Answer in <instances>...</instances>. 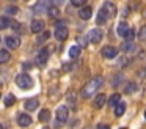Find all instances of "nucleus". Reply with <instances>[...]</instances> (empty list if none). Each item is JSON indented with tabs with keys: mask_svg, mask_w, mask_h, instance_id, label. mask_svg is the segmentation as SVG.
Listing matches in <instances>:
<instances>
[{
	"mask_svg": "<svg viewBox=\"0 0 146 129\" xmlns=\"http://www.w3.org/2000/svg\"><path fill=\"white\" fill-rule=\"evenodd\" d=\"M102 85H104V77H102V76H96V77H93L88 84H85V87L82 88L80 94H82L83 98H91V94H94Z\"/></svg>",
	"mask_w": 146,
	"mask_h": 129,
	"instance_id": "nucleus-1",
	"label": "nucleus"
},
{
	"mask_svg": "<svg viewBox=\"0 0 146 129\" xmlns=\"http://www.w3.org/2000/svg\"><path fill=\"white\" fill-rule=\"evenodd\" d=\"M14 82H16V85L19 88H22V90H30V88L33 87V79L30 77L27 72H22V74L16 76Z\"/></svg>",
	"mask_w": 146,
	"mask_h": 129,
	"instance_id": "nucleus-2",
	"label": "nucleus"
},
{
	"mask_svg": "<svg viewBox=\"0 0 146 129\" xmlns=\"http://www.w3.org/2000/svg\"><path fill=\"white\" fill-rule=\"evenodd\" d=\"M55 118H57V123H55V128H60V124H64L69 118V109L68 106H60L55 112Z\"/></svg>",
	"mask_w": 146,
	"mask_h": 129,
	"instance_id": "nucleus-3",
	"label": "nucleus"
},
{
	"mask_svg": "<svg viewBox=\"0 0 146 129\" xmlns=\"http://www.w3.org/2000/svg\"><path fill=\"white\" fill-rule=\"evenodd\" d=\"M49 55H50L49 49H47V47H42V49L36 53V58H35L36 65H38V66H44L46 63H47V60H49Z\"/></svg>",
	"mask_w": 146,
	"mask_h": 129,
	"instance_id": "nucleus-4",
	"label": "nucleus"
},
{
	"mask_svg": "<svg viewBox=\"0 0 146 129\" xmlns=\"http://www.w3.org/2000/svg\"><path fill=\"white\" fill-rule=\"evenodd\" d=\"M102 38H104V31H102L101 28H93V30H90V33H88V41L90 43L98 44Z\"/></svg>",
	"mask_w": 146,
	"mask_h": 129,
	"instance_id": "nucleus-5",
	"label": "nucleus"
},
{
	"mask_svg": "<svg viewBox=\"0 0 146 129\" xmlns=\"http://www.w3.org/2000/svg\"><path fill=\"white\" fill-rule=\"evenodd\" d=\"M44 27H46L44 21H41V19H33L32 25H30V30H32L33 33H41V31H46Z\"/></svg>",
	"mask_w": 146,
	"mask_h": 129,
	"instance_id": "nucleus-6",
	"label": "nucleus"
},
{
	"mask_svg": "<svg viewBox=\"0 0 146 129\" xmlns=\"http://www.w3.org/2000/svg\"><path fill=\"white\" fill-rule=\"evenodd\" d=\"M17 124H19L21 128L30 126L32 124V116H30L29 113H19V115H17Z\"/></svg>",
	"mask_w": 146,
	"mask_h": 129,
	"instance_id": "nucleus-7",
	"label": "nucleus"
},
{
	"mask_svg": "<svg viewBox=\"0 0 146 129\" xmlns=\"http://www.w3.org/2000/svg\"><path fill=\"white\" fill-rule=\"evenodd\" d=\"M102 9L107 13L108 19L113 17V16H116V5H115L113 2H105L104 5H102Z\"/></svg>",
	"mask_w": 146,
	"mask_h": 129,
	"instance_id": "nucleus-8",
	"label": "nucleus"
},
{
	"mask_svg": "<svg viewBox=\"0 0 146 129\" xmlns=\"http://www.w3.org/2000/svg\"><path fill=\"white\" fill-rule=\"evenodd\" d=\"M5 44L8 49H17L21 46V38L17 36H7L5 38Z\"/></svg>",
	"mask_w": 146,
	"mask_h": 129,
	"instance_id": "nucleus-9",
	"label": "nucleus"
},
{
	"mask_svg": "<svg viewBox=\"0 0 146 129\" xmlns=\"http://www.w3.org/2000/svg\"><path fill=\"white\" fill-rule=\"evenodd\" d=\"M116 55H118V50H116V47H113V46H105L104 49H102V57H104V58H115Z\"/></svg>",
	"mask_w": 146,
	"mask_h": 129,
	"instance_id": "nucleus-10",
	"label": "nucleus"
},
{
	"mask_svg": "<svg viewBox=\"0 0 146 129\" xmlns=\"http://www.w3.org/2000/svg\"><path fill=\"white\" fill-rule=\"evenodd\" d=\"M68 35H69L68 27H58V28H55V38H57L58 41L68 39Z\"/></svg>",
	"mask_w": 146,
	"mask_h": 129,
	"instance_id": "nucleus-11",
	"label": "nucleus"
},
{
	"mask_svg": "<svg viewBox=\"0 0 146 129\" xmlns=\"http://www.w3.org/2000/svg\"><path fill=\"white\" fill-rule=\"evenodd\" d=\"M24 107H25V110H29V112H33V110H36L39 107V101L36 99V98H30V99L25 101Z\"/></svg>",
	"mask_w": 146,
	"mask_h": 129,
	"instance_id": "nucleus-12",
	"label": "nucleus"
},
{
	"mask_svg": "<svg viewBox=\"0 0 146 129\" xmlns=\"http://www.w3.org/2000/svg\"><path fill=\"white\" fill-rule=\"evenodd\" d=\"M50 6H52V5H50L49 2H38V3L35 5V8H33V11H35L36 14H39V13H47Z\"/></svg>",
	"mask_w": 146,
	"mask_h": 129,
	"instance_id": "nucleus-13",
	"label": "nucleus"
},
{
	"mask_svg": "<svg viewBox=\"0 0 146 129\" xmlns=\"http://www.w3.org/2000/svg\"><path fill=\"white\" fill-rule=\"evenodd\" d=\"M91 14H93L91 6H83V8L79 9V17L83 19V21H88V19H91Z\"/></svg>",
	"mask_w": 146,
	"mask_h": 129,
	"instance_id": "nucleus-14",
	"label": "nucleus"
},
{
	"mask_svg": "<svg viewBox=\"0 0 146 129\" xmlns=\"http://www.w3.org/2000/svg\"><path fill=\"white\" fill-rule=\"evenodd\" d=\"M105 102H108V101H107V96H105L104 93L98 94V96L94 98V101H93V104H94V107H96V109H102Z\"/></svg>",
	"mask_w": 146,
	"mask_h": 129,
	"instance_id": "nucleus-15",
	"label": "nucleus"
},
{
	"mask_svg": "<svg viewBox=\"0 0 146 129\" xmlns=\"http://www.w3.org/2000/svg\"><path fill=\"white\" fill-rule=\"evenodd\" d=\"M124 112H126V102H123V101H121V102L115 107V112L113 113H115V116H118V118H119V116L124 115Z\"/></svg>",
	"mask_w": 146,
	"mask_h": 129,
	"instance_id": "nucleus-16",
	"label": "nucleus"
},
{
	"mask_svg": "<svg viewBox=\"0 0 146 129\" xmlns=\"http://www.w3.org/2000/svg\"><path fill=\"white\" fill-rule=\"evenodd\" d=\"M14 102H16V96H14V94H11V93H8L7 96L3 98V106H5V107L14 106Z\"/></svg>",
	"mask_w": 146,
	"mask_h": 129,
	"instance_id": "nucleus-17",
	"label": "nucleus"
},
{
	"mask_svg": "<svg viewBox=\"0 0 146 129\" xmlns=\"http://www.w3.org/2000/svg\"><path fill=\"white\" fill-rule=\"evenodd\" d=\"M10 58H11V55H10V52H8L7 49H2V50H0V65H5V63H8V61H10Z\"/></svg>",
	"mask_w": 146,
	"mask_h": 129,
	"instance_id": "nucleus-18",
	"label": "nucleus"
},
{
	"mask_svg": "<svg viewBox=\"0 0 146 129\" xmlns=\"http://www.w3.org/2000/svg\"><path fill=\"white\" fill-rule=\"evenodd\" d=\"M121 50H124V52H135L137 46L133 43H127V41H124V43L121 44Z\"/></svg>",
	"mask_w": 146,
	"mask_h": 129,
	"instance_id": "nucleus-19",
	"label": "nucleus"
},
{
	"mask_svg": "<svg viewBox=\"0 0 146 129\" xmlns=\"http://www.w3.org/2000/svg\"><path fill=\"white\" fill-rule=\"evenodd\" d=\"M96 21H98V24H99V25L105 24V22L108 21V16H107V13H105L102 8L99 9V13H98V19H96Z\"/></svg>",
	"mask_w": 146,
	"mask_h": 129,
	"instance_id": "nucleus-20",
	"label": "nucleus"
},
{
	"mask_svg": "<svg viewBox=\"0 0 146 129\" xmlns=\"http://www.w3.org/2000/svg\"><path fill=\"white\" fill-rule=\"evenodd\" d=\"M38 118H39V121H41V123H47L49 120H50V112H49L47 109H42L41 112H39Z\"/></svg>",
	"mask_w": 146,
	"mask_h": 129,
	"instance_id": "nucleus-21",
	"label": "nucleus"
},
{
	"mask_svg": "<svg viewBox=\"0 0 146 129\" xmlns=\"http://www.w3.org/2000/svg\"><path fill=\"white\" fill-rule=\"evenodd\" d=\"M119 102H121V94H119V93L111 94V96H110V99H108V104H110L111 107H116Z\"/></svg>",
	"mask_w": 146,
	"mask_h": 129,
	"instance_id": "nucleus-22",
	"label": "nucleus"
},
{
	"mask_svg": "<svg viewBox=\"0 0 146 129\" xmlns=\"http://www.w3.org/2000/svg\"><path fill=\"white\" fill-rule=\"evenodd\" d=\"M80 52H82V47L72 46V47L69 49V57H71V58H79V57H80Z\"/></svg>",
	"mask_w": 146,
	"mask_h": 129,
	"instance_id": "nucleus-23",
	"label": "nucleus"
},
{
	"mask_svg": "<svg viewBox=\"0 0 146 129\" xmlns=\"http://www.w3.org/2000/svg\"><path fill=\"white\" fill-rule=\"evenodd\" d=\"M127 30H129V24H126V22H121V24L118 25V28H116L118 35H119V36H123V38H124V35H126Z\"/></svg>",
	"mask_w": 146,
	"mask_h": 129,
	"instance_id": "nucleus-24",
	"label": "nucleus"
},
{
	"mask_svg": "<svg viewBox=\"0 0 146 129\" xmlns=\"http://www.w3.org/2000/svg\"><path fill=\"white\" fill-rule=\"evenodd\" d=\"M137 91V84L135 82H129V84L126 85V88H124V93L126 94H132Z\"/></svg>",
	"mask_w": 146,
	"mask_h": 129,
	"instance_id": "nucleus-25",
	"label": "nucleus"
},
{
	"mask_svg": "<svg viewBox=\"0 0 146 129\" xmlns=\"http://www.w3.org/2000/svg\"><path fill=\"white\" fill-rule=\"evenodd\" d=\"M47 14L50 16V17H54V19H57V17H60V9L57 8V6H54L52 5L50 8H49V11H47Z\"/></svg>",
	"mask_w": 146,
	"mask_h": 129,
	"instance_id": "nucleus-26",
	"label": "nucleus"
},
{
	"mask_svg": "<svg viewBox=\"0 0 146 129\" xmlns=\"http://www.w3.org/2000/svg\"><path fill=\"white\" fill-rule=\"evenodd\" d=\"M10 25H11V22L7 16H2V17H0V30H5V28H8Z\"/></svg>",
	"mask_w": 146,
	"mask_h": 129,
	"instance_id": "nucleus-27",
	"label": "nucleus"
},
{
	"mask_svg": "<svg viewBox=\"0 0 146 129\" xmlns=\"http://www.w3.org/2000/svg\"><path fill=\"white\" fill-rule=\"evenodd\" d=\"M116 63H118V66H119V68H126L130 61H129V58H127V57H118Z\"/></svg>",
	"mask_w": 146,
	"mask_h": 129,
	"instance_id": "nucleus-28",
	"label": "nucleus"
},
{
	"mask_svg": "<svg viewBox=\"0 0 146 129\" xmlns=\"http://www.w3.org/2000/svg\"><path fill=\"white\" fill-rule=\"evenodd\" d=\"M49 38H50V31H49V30H46V31H42V33H41V36H39L38 39H36V43H38V44H41V43H44V41H47Z\"/></svg>",
	"mask_w": 146,
	"mask_h": 129,
	"instance_id": "nucleus-29",
	"label": "nucleus"
},
{
	"mask_svg": "<svg viewBox=\"0 0 146 129\" xmlns=\"http://www.w3.org/2000/svg\"><path fill=\"white\" fill-rule=\"evenodd\" d=\"M123 79H124V76L121 74V72H119V74H115V77L111 79V85H113V87H116V85H119L121 82H123Z\"/></svg>",
	"mask_w": 146,
	"mask_h": 129,
	"instance_id": "nucleus-30",
	"label": "nucleus"
},
{
	"mask_svg": "<svg viewBox=\"0 0 146 129\" xmlns=\"http://www.w3.org/2000/svg\"><path fill=\"white\" fill-rule=\"evenodd\" d=\"M133 28H129V30L126 31V35H124V38H126L127 43H133Z\"/></svg>",
	"mask_w": 146,
	"mask_h": 129,
	"instance_id": "nucleus-31",
	"label": "nucleus"
},
{
	"mask_svg": "<svg viewBox=\"0 0 146 129\" xmlns=\"http://www.w3.org/2000/svg\"><path fill=\"white\" fill-rule=\"evenodd\" d=\"M7 13L10 16H16L17 13H19V8H17V6H14V5H11V6H8V8H7Z\"/></svg>",
	"mask_w": 146,
	"mask_h": 129,
	"instance_id": "nucleus-32",
	"label": "nucleus"
},
{
	"mask_svg": "<svg viewBox=\"0 0 146 129\" xmlns=\"http://www.w3.org/2000/svg\"><path fill=\"white\" fill-rule=\"evenodd\" d=\"M77 43H79V47H85L88 44V39L85 36H77Z\"/></svg>",
	"mask_w": 146,
	"mask_h": 129,
	"instance_id": "nucleus-33",
	"label": "nucleus"
},
{
	"mask_svg": "<svg viewBox=\"0 0 146 129\" xmlns=\"http://www.w3.org/2000/svg\"><path fill=\"white\" fill-rule=\"evenodd\" d=\"M68 102H69L72 107L76 106V94H74V93H69V94H68Z\"/></svg>",
	"mask_w": 146,
	"mask_h": 129,
	"instance_id": "nucleus-34",
	"label": "nucleus"
},
{
	"mask_svg": "<svg viewBox=\"0 0 146 129\" xmlns=\"http://www.w3.org/2000/svg\"><path fill=\"white\" fill-rule=\"evenodd\" d=\"M71 3H72V6H82V8H83L85 3H86V0H72Z\"/></svg>",
	"mask_w": 146,
	"mask_h": 129,
	"instance_id": "nucleus-35",
	"label": "nucleus"
},
{
	"mask_svg": "<svg viewBox=\"0 0 146 129\" xmlns=\"http://www.w3.org/2000/svg\"><path fill=\"white\" fill-rule=\"evenodd\" d=\"M140 39L146 41V25H145V27H141V30H140Z\"/></svg>",
	"mask_w": 146,
	"mask_h": 129,
	"instance_id": "nucleus-36",
	"label": "nucleus"
},
{
	"mask_svg": "<svg viewBox=\"0 0 146 129\" xmlns=\"http://www.w3.org/2000/svg\"><path fill=\"white\" fill-rule=\"evenodd\" d=\"M71 69H72V65H71V63H64L63 65V71H71Z\"/></svg>",
	"mask_w": 146,
	"mask_h": 129,
	"instance_id": "nucleus-37",
	"label": "nucleus"
},
{
	"mask_svg": "<svg viewBox=\"0 0 146 129\" xmlns=\"http://www.w3.org/2000/svg\"><path fill=\"white\" fill-rule=\"evenodd\" d=\"M98 129H110V126H108V124H104V123H99V124H98Z\"/></svg>",
	"mask_w": 146,
	"mask_h": 129,
	"instance_id": "nucleus-38",
	"label": "nucleus"
},
{
	"mask_svg": "<svg viewBox=\"0 0 146 129\" xmlns=\"http://www.w3.org/2000/svg\"><path fill=\"white\" fill-rule=\"evenodd\" d=\"M58 27H66V22H64V21H58L57 22V28Z\"/></svg>",
	"mask_w": 146,
	"mask_h": 129,
	"instance_id": "nucleus-39",
	"label": "nucleus"
},
{
	"mask_svg": "<svg viewBox=\"0 0 146 129\" xmlns=\"http://www.w3.org/2000/svg\"><path fill=\"white\" fill-rule=\"evenodd\" d=\"M30 68H32V65H30L29 61H25V63H24V69H30Z\"/></svg>",
	"mask_w": 146,
	"mask_h": 129,
	"instance_id": "nucleus-40",
	"label": "nucleus"
},
{
	"mask_svg": "<svg viewBox=\"0 0 146 129\" xmlns=\"http://www.w3.org/2000/svg\"><path fill=\"white\" fill-rule=\"evenodd\" d=\"M140 76H141V77H146V68L143 69V71H140Z\"/></svg>",
	"mask_w": 146,
	"mask_h": 129,
	"instance_id": "nucleus-41",
	"label": "nucleus"
},
{
	"mask_svg": "<svg viewBox=\"0 0 146 129\" xmlns=\"http://www.w3.org/2000/svg\"><path fill=\"white\" fill-rule=\"evenodd\" d=\"M0 129H5V128H3V126H2V124H0Z\"/></svg>",
	"mask_w": 146,
	"mask_h": 129,
	"instance_id": "nucleus-42",
	"label": "nucleus"
},
{
	"mask_svg": "<svg viewBox=\"0 0 146 129\" xmlns=\"http://www.w3.org/2000/svg\"><path fill=\"white\" fill-rule=\"evenodd\" d=\"M145 116H146V112H145Z\"/></svg>",
	"mask_w": 146,
	"mask_h": 129,
	"instance_id": "nucleus-43",
	"label": "nucleus"
},
{
	"mask_svg": "<svg viewBox=\"0 0 146 129\" xmlns=\"http://www.w3.org/2000/svg\"><path fill=\"white\" fill-rule=\"evenodd\" d=\"M85 129H90V128H85Z\"/></svg>",
	"mask_w": 146,
	"mask_h": 129,
	"instance_id": "nucleus-44",
	"label": "nucleus"
},
{
	"mask_svg": "<svg viewBox=\"0 0 146 129\" xmlns=\"http://www.w3.org/2000/svg\"><path fill=\"white\" fill-rule=\"evenodd\" d=\"M0 98H2V94H0Z\"/></svg>",
	"mask_w": 146,
	"mask_h": 129,
	"instance_id": "nucleus-45",
	"label": "nucleus"
},
{
	"mask_svg": "<svg viewBox=\"0 0 146 129\" xmlns=\"http://www.w3.org/2000/svg\"><path fill=\"white\" fill-rule=\"evenodd\" d=\"M0 41H2V38H0Z\"/></svg>",
	"mask_w": 146,
	"mask_h": 129,
	"instance_id": "nucleus-46",
	"label": "nucleus"
},
{
	"mask_svg": "<svg viewBox=\"0 0 146 129\" xmlns=\"http://www.w3.org/2000/svg\"><path fill=\"white\" fill-rule=\"evenodd\" d=\"M121 129H124V128H121Z\"/></svg>",
	"mask_w": 146,
	"mask_h": 129,
	"instance_id": "nucleus-47",
	"label": "nucleus"
}]
</instances>
